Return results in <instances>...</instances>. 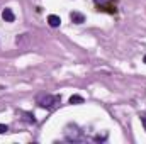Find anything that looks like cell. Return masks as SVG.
Listing matches in <instances>:
<instances>
[{"instance_id": "7a4b0ae2", "label": "cell", "mask_w": 146, "mask_h": 144, "mask_svg": "<svg viewBox=\"0 0 146 144\" xmlns=\"http://www.w3.org/2000/svg\"><path fill=\"white\" fill-rule=\"evenodd\" d=\"M65 139L68 143H85L87 137L83 134V131H80L76 126H68L65 129Z\"/></svg>"}, {"instance_id": "8fae6325", "label": "cell", "mask_w": 146, "mask_h": 144, "mask_svg": "<svg viewBox=\"0 0 146 144\" xmlns=\"http://www.w3.org/2000/svg\"><path fill=\"white\" fill-rule=\"evenodd\" d=\"M95 2H97V3H100V5H102V3H106V2H107V0H95Z\"/></svg>"}, {"instance_id": "6da1fadb", "label": "cell", "mask_w": 146, "mask_h": 144, "mask_svg": "<svg viewBox=\"0 0 146 144\" xmlns=\"http://www.w3.org/2000/svg\"><path fill=\"white\" fill-rule=\"evenodd\" d=\"M61 102L60 95H51V93H41L36 97V104L41 108H53Z\"/></svg>"}, {"instance_id": "5b68a950", "label": "cell", "mask_w": 146, "mask_h": 144, "mask_svg": "<svg viewBox=\"0 0 146 144\" xmlns=\"http://www.w3.org/2000/svg\"><path fill=\"white\" fill-rule=\"evenodd\" d=\"M48 24H49L51 27H58V26L61 24V19H60L58 15H54V14H51V15L48 17Z\"/></svg>"}, {"instance_id": "7c38bea8", "label": "cell", "mask_w": 146, "mask_h": 144, "mask_svg": "<svg viewBox=\"0 0 146 144\" xmlns=\"http://www.w3.org/2000/svg\"><path fill=\"white\" fill-rule=\"evenodd\" d=\"M143 63H145V65H146V54H145V59H143Z\"/></svg>"}, {"instance_id": "30bf717a", "label": "cell", "mask_w": 146, "mask_h": 144, "mask_svg": "<svg viewBox=\"0 0 146 144\" xmlns=\"http://www.w3.org/2000/svg\"><path fill=\"white\" fill-rule=\"evenodd\" d=\"M7 131H9V127H7L5 124H0V134H5Z\"/></svg>"}, {"instance_id": "ba28073f", "label": "cell", "mask_w": 146, "mask_h": 144, "mask_svg": "<svg viewBox=\"0 0 146 144\" xmlns=\"http://www.w3.org/2000/svg\"><path fill=\"white\" fill-rule=\"evenodd\" d=\"M139 119H141L143 127H145V131H146V112H141V114H139Z\"/></svg>"}, {"instance_id": "52a82bcc", "label": "cell", "mask_w": 146, "mask_h": 144, "mask_svg": "<svg viewBox=\"0 0 146 144\" xmlns=\"http://www.w3.org/2000/svg\"><path fill=\"white\" fill-rule=\"evenodd\" d=\"M22 119L26 120V122H29V124H36V117L33 115V114H29V112H22Z\"/></svg>"}, {"instance_id": "3957f363", "label": "cell", "mask_w": 146, "mask_h": 144, "mask_svg": "<svg viewBox=\"0 0 146 144\" xmlns=\"http://www.w3.org/2000/svg\"><path fill=\"white\" fill-rule=\"evenodd\" d=\"M70 19H72L73 24H83L85 22V15L82 12H76V10L70 12Z\"/></svg>"}, {"instance_id": "277c9868", "label": "cell", "mask_w": 146, "mask_h": 144, "mask_svg": "<svg viewBox=\"0 0 146 144\" xmlns=\"http://www.w3.org/2000/svg\"><path fill=\"white\" fill-rule=\"evenodd\" d=\"M2 17H3V20H5V22H14V20H15V15H14L12 9H9V7H5V9H3Z\"/></svg>"}, {"instance_id": "9c48e42d", "label": "cell", "mask_w": 146, "mask_h": 144, "mask_svg": "<svg viewBox=\"0 0 146 144\" xmlns=\"http://www.w3.org/2000/svg\"><path fill=\"white\" fill-rule=\"evenodd\" d=\"M106 139H107V134H104V136H100V134H99V136H95V137H94V141H97V143H99V141H106Z\"/></svg>"}, {"instance_id": "8992f818", "label": "cell", "mask_w": 146, "mask_h": 144, "mask_svg": "<svg viewBox=\"0 0 146 144\" xmlns=\"http://www.w3.org/2000/svg\"><path fill=\"white\" fill-rule=\"evenodd\" d=\"M83 102H85V98L82 95H72L70 97V104H73V105H78V104H83Z\"/></svg>"}]
</instances>
